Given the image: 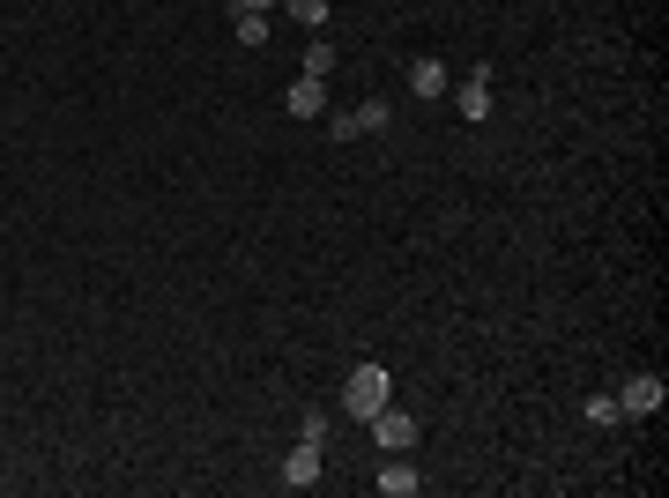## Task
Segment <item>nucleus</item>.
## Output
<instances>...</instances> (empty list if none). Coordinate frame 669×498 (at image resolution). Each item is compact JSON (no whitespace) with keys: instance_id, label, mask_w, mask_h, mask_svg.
<instances>
[{"instance_id":"39448f33","label":"nucleus","mask_w":669,"mask_h":498,"mask_svg":"<svg viewBox=\"0 0 669 498\" xmlns=\"http://www.w3.org/2000/svg\"><path fill=\"white\" fill-rule=\"evenodd\" d=\"M372 439H379V454H409L417 447V417H402V409H372Z\"/></svg>"},{"instance_id":"423d86ee","label":"nucleus","mask_w":669,"mask_h":498,"mask_svg":"<svg viewBox=\"0 0 669 498\" xmlns=\"http://www.w3.org/2000/svg\"><path fill=\"white\" fill-rule=\"evenodd\" d=\"M313 484H321V447L297 439V447L283 454V491H313Z\"/></svg>"},{"instance_id":"ddd939ff","label":"nucleus","mask_w":669,"mask_h":498,"mask_svg":"<svg viewBox=\"0 0 669 498\" xmlns=\"http://www.w3.org/2000/svg\"><path fill=\"white\" fill-rule=\"evenodd\" d=\"M588 424H625L618 417V395H588Z\"/></svg>"},{"instance_id":"f8f14e48","label":"nucleus","mask_w":669,"mask_h":498,"mask_svg":"<svg viewBox=\"0 0 669 498\" xmlns=\"http://www.w3.org/2000/svg\"><path fill=\"white\" fill-rule=\"evenodd\" d=\"M283 8H291L305 30H327V0H283Z\"/></svg>"},{"instance_id":"1a4fd4ad","label":"nucleus","mask_w":669,"mask_h":498,"mask_svg":"<svg viewBox=\"0 0 669 498\" xmlns=\"http://www.w3.org/2000/svg\"><path fill=\"white\" fill-rule=\"evenodd\" d=\"M379 491H387V498H409V491H417V469H409L402 454H387V461H379Z\"/></svg>"},{"instance_id":"7ed1b4c3","label":"nucleus","mask_w":669,"mask_h":498,"mask_svg":"<svg viewBox=\"0 0 669 498\" xmlns=\"http://www.w3.org/2000/svg\"><path fill=\"white\" fill-rule=\"evenodd\" d=\"M662 402H669L662 373H632V379H625V387H618V417H655Z\"/></svg>"},{"instance_id":"9d476101","label":"nucleus","mask_w":669,"mask_h":498,"mask_svg":"<svg viewBox=\"0 0 669 498\" xmlns=\"http://www.w3.org/2000/svg\"><path fill=\"white\" fill-rule=\"evenodd\" d=\"M335 60H343V52H335V38H313V45H305V75H335Z\"/></svg>"},{"instance_id":"6e6552de","label":"nucleus","mask_w":669,"mask_h":498,"mask_svg":"<svg viewBox=\"0 0 669 498\" xmlns=\"http://www.w3.org/2000/svg\"><path fill=\"white\" fill-rule=\"evenodd\" d=\"M409 90H417V98H446V90H454L446 60H409Z\"/></svg>"},{"instance_id":"f257e3e1","label":"nucleus","mask_w":669,"mask_h":498,"mask_svg":"<svg viewBox=\"0 0 669 498\" xmlns=\"http://www.w3.org/2000/svg\"><path fill=\"white\" fill-rule=\"evenodd\" d=\"M343 409H349V417H372V409H387V373H379V365H357V373L343 379Z\"/></svg>"},{"instance_id":"9b49d317","label":"nucleus","mask_w":669,"mask_h":498,"mask_svg":"<svg viewBox=\"0 0 669 498\" xmlns=\"http://www.w3.org/2000/svg\"><path fill=\"white\" fill-rule=\"evenodd\" d=\"M231 23H239V45H268V16H253V8H231Z\"/></svg>"},{"instance_id":"0eeeda50","label":"nucleus","mask_w":669,"mask_h":498,"mask_svg":"<svg viewBox=\"0 0 669 498\" xmlns=\"http://www.w3.org/2000/svg\"><path fill=\"white\" fill-rule=\"evenodd\" d=\"M283 104H291V120H321V112H327V82L321 75H297Z\"/></svg>"},{"instance_id":"20e7f679","label":"nucleus","mask_w":669,"mask_h":498,"mask_svg":"<svg viewBox=\"0 0 669 498\" xmlns=\"http://www.w3.org/2000/svg\"><path fill=\"white\" fill-rule=\"evenodd\" d=\"M454 112L462 120H491V60H476L469 75L454 82Z\"/></svg>"},{"instance_id":"4468645a","label":"nucleus","mask_w":669,"mask_h":498,"mask_svg":"<svg viewBox=\"0 0 669 498\" xmlns=\"http://www.w3.org/2000/svg\"><path fill=\"white\" fill-rule=\"evenodd\" d=\"M239 8H253V16H268V8H283V0H239Z\"/></svg>"},{"instance_id":"f03ea898","label":"nucleus","mask_w":669,"mask_h":498,"mask_svg":"<svg viewBox=\"0 0 669 498\" xmlns=\"http://www.w3.org/2000/svg\"><path fill=\"white\" fill-rule=\"evenodd\" d=\"M387 126H395V112L379 98H365V104H349L343 120H327V134H335V142H357V134H387Z\"/></svg>"}]
</instances>
